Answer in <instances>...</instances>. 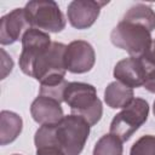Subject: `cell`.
Masks as SVG:
<instances>
[{
    "instance_id": "cell-4",
    "label": "cell",
    "mask_w": 155,
    "mask_h": 155,
    "mask_svg": "<svg viewBox=\"0 0 155 155\" xmlns=\"http://www.w3.org/2000/svg\"><path fill=\"white\" fill-rule=\"evenodd\" d=\"M56 139L65 155H80L90 134L88 122L78 115H67L54 124Z\"/></svg>"
},
{
    "instance_id": "cell-16",
    "label": "cell",
    "mask_w": 155,
    "mask_h": 155,
    "mask_svg": "<svg viewBox=\"0 0 155 155\" xmlns=\"http://www.w3.org/2000/svg\"><path fill=\"white\" fill-rule=\"evenodd\" d=\"M124 19L144 25L150 31L155 28V12L150 6L144 4H137L132 6L124 16Z\"/></svg>"
},
{
    "instance_id": "cell-10",
    "label": "cell",
    "mask_w": 155,
    "mask_h": 155,
    "mask_svg": "<svg viewBox=\"0 0 155 155\" xmlns=\"http://www.w3.org/2000/svg\"><path fill=\"white\" fill-rule=\"evenodd\" d=\"M31 28L30 21L24 8H15L12 12L4 16L0 21V42L2 45H11Z\"/></svg>"
},
{
    "instance_id": "cell-23",
    "label": "cell",
    "mask_w": 155,
    "mask_h": 155,
    "mask_svg": "<svg viewBox=\"0 0 155 155\" xmlns=\"http://www.w3.org/2000/svg\"><path fill=\"white\" fill-rule=\"evenodd\" d=\"M13 155H19V154H13Z\"/></svg>"
},
{
    "instance_id": "cell-1",
    "label": "cell",
    "mask_w": 155,
    "mask_h": 155,
    "mask_svg": "<svg viewBox=\"0 0 155 155\" xmlns=\"http://www.w3.org/2000/svg\"><path fill=\"white\" fill-rule=\"evenodd\" d=\"M63 101L70 107L73 115L81 116L90 126L96 125L102 117V102L97 97L96 88L90 84L69 82L65 87Z\"/></svg>"
},
{
    "instance_id": "cell-8",
    "label": "cell",
    "mask_w": 155,
    "mask_h": 155,
    "mask_svg": "<svg viewBox=\"0 0 155 155\" xmlns=\"http://www.w3.org/2000/svg\"><path fill=\"white\" fill-rule=\"evenodd\" d=\"M150 68L145 57H128L121 59L114 68V76L130 88L143 86Z\"/></svg>"
},
{
    "instance_id": "cell-7",
    "label": "cell",
    "mask_w": 155,
    "mask_h": 155,
    "mask_svg": "<svg viewBox=\"0 0 155 155\" xmlns=\"http://www.w3.org/2000/svg\"><path fill=\"white\" fill-rule=\"evenodd\" d=\"M51 38L47 33L30 28L22 38V52L19 56V67L25 75H29L30 69L38 57L51 46Z\"/></svg>"
},
{
    "instance_id": "cell-15",
    "label": "cell",
    "mask_w": 155,
    "mask_h": 155,
    "mask_svg": "<svg viewBox=\"0 0 155 155\" xmlns=\"http://www.w3.org/2000/svg\"><path fill=\"white\" fill-rule=\"evenodd\" d=\"M22 131V119L12 111H1V144L13 142Z\"/></svg>"
},
{
    "instance_id": "cell-11",
    "label": "cell",
    "mask_w": 155,
    "mask_h": 155,
    "mask_svg": "<svg viewBox=\"0 0 155 155\" xmlns=\"http://www.w3.org/2000/svg\"><path fill=\"white\" fill-rule=\"evenodd\" d=\"M107 4L108 1H71L68 5V19L74 28L86 29L94 23L101 7Z\"/></svg>"
},
{
    "instance_id": "cell-14",
    "label": "cell",
    "mask_w": 155,
    "mask_h": 155,
    "mask_svg": "<svg viewBox=\"0 0 155 155\" xmlns=\"http://www.w3.org/2000/svg\"><path fill=\"white\" fill-rule=\"evenodd\" d=\"M104 99L110 108H125L133 101V91L120 81H114L105 88Z\"/></svg>"
},
{
    "instance_id": "cell-20",
    "label": "cell",
    "mask_w": 155,
    "mask_h": 155,
    "mask_svg": "<svg viewBox=\"0 0 155 155\" xmlns=\"http://www.w3.org/2000/svg\"><path fill=\"white\" fill-rule=\"evenodd\" d=\"M143 86L149 92L155 93V65L151 63H150V68H149V71H148V75H147V79H145V82Z\"/></svg>"
},
{
    "instance_id": "cell-21",
    "label": "cell",
    "mask_w": 155,
    "mask_h": 155,
    "mask_svg": "<svg viewBox=\"0 0 155 155\" xmlns=\"http://www.w3.org/2000/svg\"><path fill=\"white\" fill-rule=\"evenodd\" d=\"M144 57L147 58V61H149L151 64H154V65H155V40L153 41V44H151V47H150L149 52H148Z\"/></svg>"
},
{
    "instance_id": "cell-13",
    "label": "cell",
    "mask_w": 155,
    "mask_h": 155,
    "mask_svg": "<svg viewBox=\"0 0 155 155\" xmlns=\"http://www.w3.org/2000/svg\"><path fill=\"white\" fill-rule=\"evenodd\" d=\"M34 142L36 145V155H65L57 143L53 124L41 125L35 133Z\"/></svg>"
},
{
    "instance_id": "cell-9",
    "label": "cell",
    "mask_w": 155,
    "mask_h": 155,
    "mask_svg": "<svg viewBox=\"0 0 155 155\" xmlns=\"http://www.w3.org/2000/svg\"><path fill=\"white\" fill-rule=\"evenodd\" d=\"M64 61L67 70L75 74L86 73L92 69L96 61L93 47L84 40L71 41L65 48Z\"/></svg>"
},
{
    "instance_id": "cell-22",
    "label": "cell",
    "mask_w": 155,
    "mask_h": 155,
    "mask_svg": "<svg viewBox=\"0 0 155 155\" xmlns=\"http://www.w3.org/2000/svg\"><path fill=\"white\" fill-rule=\"evenodd\" d=\"M154 116H155V102H154Z\"/></svg>"
},
{
    "instance_id": "cell-17",
    "label": "cell",
    "mask_w": 155,
    "mask_h": 155,
    "mask_svg": "<svg viewBox=\"0 0 155 155\" xmlns=\"http://www.w3.org/2000/svg\"><path fill=\"white\" fill-rule=\"evenodd\" d=\"M93 155H122V140L113 134H104L94 145Z\"/></svg>"
},
{
    "instance_id": "cell-12",
    "label": "cell",
    "mask_w": 155,
    "mask_h": 155,
    "mask_svg": "<svg viewBox=\"0 0 155 155\" xmlns=\"http://www.w3.org/2000/svg\"><path fill=\"white\" fill-rule=\"evenodd\" d=\"M30 113L33 119L40 125L57 124L63 119L61 103L45 96H39L31 103Z\"/></svg>"
},
{
    "instance_id": "cell-18",
    "label": "cell",
    "mask_w": 155,
    "mask_h": 155,
    "mask_svg": "<svg viewBox=\"0 0 155 155\" xmlns=\"http://www.w3.org/2000/svg\"><path fill=\"white\" fill-rule=\"evenodd\" d=\"M130 155H155V136L140 137L132 145Z\"/></svg>"
},
{
    "instance_id": "cell-3",
    "label": "cell",
    "mask_w": 155,
    "mask_h": 155,
    "mask_svg": "<svg viewBox=\"0 0 155 155\" xmlns=\"http://www.w3.org/2000/svg\"><path fill=\"white\" fill-rule=\"evenodd\" d=\"M150 30L144 25L122 19L111 31L113 45L127 51L132 57H144L153 44Z\"/></svg>"
},
{
    "instance_id": "cell-19",
    "label": "cell",
    "mask_w": 155,
    "mask_h": 155,
    "mask_svg": "<svg viewBox=\"0 0 155 155\" xmlns=\"http://www.w3.org/2000/svg\"><path fill=\"white\" fill-rule=\"evenodd\" d=\"M68 81L63 80L62 82L57 84V85H51V86H45V85H41L40 87V96H45V97H48V98H52L57 102H64L63 101V94H64V91H65V87L68 86Z\"/></svg>"
},
{
    "instance_id": "cell-5",
    "label": "cell",
    "mask_w": 155,
    "mask_h": 155,
    "mask_svg": "<svg viewBox=\"0 0 155 155\" xmlns=\"http://www.w3.org/2000/svg\"><path fill=\"white\" fill-rule=\"evenodd\" d=\"M149 114V104L142 98L133 101L116 114L110 124V133L117 136L122 142L128 140L132 134L147 121Z\"/></svg>"
},
{
    "instance_id": "cell-2",
    "label": "cell",
    "mask_w": 155,
    "mask_h": 155,
    "mask_svg": "<svg viewBox=\"0 0 155 155\" xmlns=\"http://www.w3.org/2000/svg\"><path fill=\"white\" fill-rule=\"evenodd\" d=\"M65 48L67 46L62 42H52L51 46L34 62L29 76L40 81V84L45 86L62 82L67 71L64 61Z\"/></svg>"
},
{
    "instance_id": "cell-6",
    "label": "cell",
    "mask_w": 155,
    "mask_h": 155,
    "mask_svg": "<svg viewBox=\"0 0 155 155\" xmlns=\"http://www.w3.org/2000/svg\"><path fill=\"white\" fill-rule=\"evenodd\" d=\"M24 10L30 21L31 28H36L42 31L58 33L65 27L64 16L54 1H29Z\"/></svg>"
}]
</instances>
